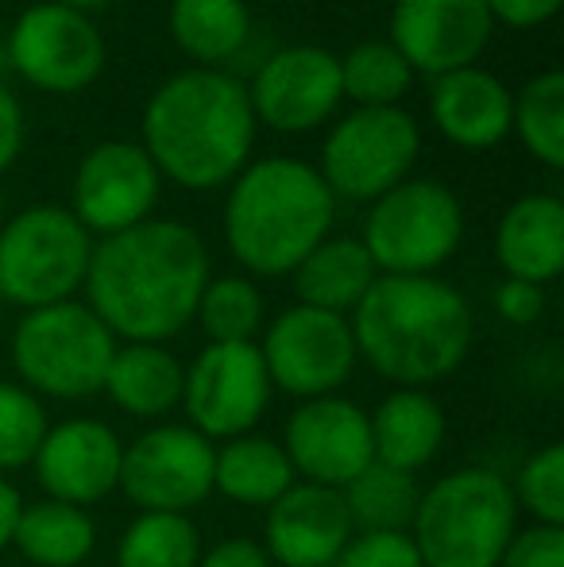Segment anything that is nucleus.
Segmentation results:
<instances>
[{
    "instance_id": "obj_1",
    "label": "nucleus",
    "mask_w": 564,
    "mask_h": 567,
    "mask_svg": "<svg viewBox=\"0 0 564 567\" xmlns=\"http://www.w3.org/2000/svg\"><path fill=\"white\" fill-rule=\"evenodd\" d=\"M209 278V251L194 228L143 220L93 244L82 290L116 340L166 343L194 321Z\"/></svg>"
},
{
    "instance_id": "obj_2",
    "label": "nucleus",
    "mask_w": 564,
    "mask_h": 567,
    "mask_svg": "<svg viewBox=\"0 0 564 567\" xmlns=\"http://www.w3.org/2000/svg\"><path fill=\"white\" fill-rule=\"evenodd\" d=\"M356 355L394 390H429L472 351V309L433 275H379L348 317Z\"/></svg>"
},
{
    "instance_id": "obj_3",
    "label": "nucleus",
    "mask_w": 564,
    "mask_h": 567,
    "mask_svg": "<svg viewBox=\"0 0 564 567\" xmlns=\"http://www.w3.org/2000/svg\"><path fill=\"white\" fill-rule=\"evenodd\" d=\"M256 140L248 85L221 70H182L143 109V151L186 189H217L248 166Z\"/></svg>"
},
{
    "instance_id": "obj_4",
    "label": "nucleus",
    "mask_w": 564,
    "mask_h": 567,
    "mask_svg": "<svg viewBox=\"0 0 564 567\" xmlns=\"http://www.w3.org/2000/svg\"><path fill=\"white\" fill-rule=\"evenodd\" d=\"M332 217L337 197L314 166L298 158H264L233 178L225 239L244 270L283 278L329 236Z\"/></svg>"
},
{
    "instance_id": "obj_5",
    "label": "nucleus",
    "mask_w": 564,
    "mask_h": 567,
    "mask_svg": "<svg viewBox=\"0 0 564 567\" xmlns=\"http://www.w3.org/2000/svg\"><path fill=\"white\" fill-rule=\"evenodd\" d=\"M519 533L511 478L491 467H460L422 491L410 540L422 567H499Z\"/></svg>"
},
{
    "instance_id": "obj_6",
    "label": "nucleus",
    "mask_w": 564,
    "mask_h": 567,
    "mask_svg": "<svg viewBox=\"0 0 564 567\" xmlns=\"http://www.w3.org/2000/svg\"><path fill=\"white\" fill-rule=\"evenodd\" d=\"M116 337L85 301L28 309L12 332V367L20 386L43 402H85L105 390Z\"/></svg>"
},
{
    "instance_id": "obj_7",
    "label": "nucleus",
    "mask_w": 564,
    "mask_h": 567,
    "mask_svg": "<svg viewBox=\"0 0 564 567\" xmlns=\"http://www.w3.org/2000/svg\"><path fill=\"white\" fill-rule=\"evenodd\" d=\"M93 236L59 205H31L0 228V298L28 309L74 301L90 270Z\"/></svg>"
},
{
    "instance_id": "obj_8",
    "label": "nucleus",
    "mask_w": 564,
    "mask_h": 567,
    "mask_svg": "<svg viewBox=\"0 0 564 567\" xmlns=\"http://www.w3.org/2000/svg\"><path fill=\"white\" fill-rule=\"evenodd\" d=\"M464 209L441 182L407 178L371 202L360 244L379 275H433L457 255Z\"/></svg>"
},
{
    "instance_id": "obj_9",
    "label": "nucleus",
    "mask_w": 564,
    "mask_h": 567,
    "mask_svg": "<svg viewBox=\"0 0 564 567\" xmlns=\"http://www.w3.org/2000/svg\"><path fill=\"white\" fill-rule=\"evenodd\" d=\"M422 135L402 109H356L332 127L321 147V182L332 197L376 202L410 178Z\"/></svg>"
},
{
    "instance_id": "obj_10",
    "label": "nucleus",
    "mask_w": 564,
    "mask_h": 567,
    "mask_svg": "<svg viewBox=\"0 0 564 567\" xmlns=\"http://www.w3.org/2000/svg\"><path fill=\"white\" fill-rule=\"evenodd\" d=\"M271 379L256 343H205L182 379L186 425L205 441L225 444L256 433L271 410Z\"/></svg>"
},
{
    "instance_id": "obj_11",
    "label": "nucleus",
    "mask_w": 564,
    "mask_h": 567,
    "mask_svg": "<svg viewBox=\"0 0 564 567\" xmlns=\"http://www.w3.org/2000/svg\"><path fill=\"white\" fill-rule=\"evenodd\" d=\"M256 348L264 355L271 390L298 402L337 394L360 363L348 317L309 306L283 309L264 329V340Z\"/></svg>"
},
{
    "instance_id": "obj_12",
    "label": "nucleus",
    "mask_w": 564,
    "mask_h": 567,
    "mask_svg": "<svg viewBox=\"0 0 564 567\" xmlns=\"http://www.w3.org/2000/svg\"><path fill=\"white\" fill-rule=\"evenodd\" d=\"M213 455L217 444L189 425H151L132 444H124L121 486L140 514H182L209 502Z\"/></svg>"
},
{
    "instance_id": "obj_13",
    "label": "nucleus",
    "mask_w": 564,
    "mask_h": 567,
    "mask_svg": "<svg viewBox=\"0 0 564 567\" xmlns=\"http://www.w3.org/2000/svg\"><path fill=\"white\" fill-rule=\"evenodd\" d=\"M8 62L43 93H82L105 70V39L85 12L43 0L16 20Z\"/></svg>"
},
{
    "instance_id": "obj_14",
    "label": "nucleus",
    "mask_w": 564,
    "mask_h": 567,
    "mask_svg": "<svg viewBox=\"0 0 564 567\" xmlns=\"http://www.w3.org/2000/svg\"><path fill=\"white\" fill-rule=\"evenodd\" d=\"M279 444L298 483L329 486V491L348 486L376 460L368 410L340 394L298 402L286 421V441Z\"/></svg>"
},
{
    "instance_id": "obj_15",
    "label": "nucleus",
    "mask_w": 564,
    "mask_h": 567,
    "mask_svg": "<svg viewBox=\"0 0 564 567\" xmlns=\"http://www.w3.org/2000/svg\"><path fill=\"white\" fill-rule=\"evenodd\" d=\"M158 202V171L147 151L129 140H109L78 163L74 174V217L101 239L151 220Z\"/></svg>"
},
{
    "instance_id": "obj_16",
    "label": "nucleus",
    "mask_w": 564,
    "mask_h": 567,
    "mask_svg": "<svg viewBox=\"0 0 564 567\" xmlns=\"http://www.w3.org/2000/svg\"><path fill=\"white\" fill-rule=\"evenodd\" d=\"M124 441L98 417H70L47 429L35 452V478L47 498L90 509L121 486Z\"/></svg>"
},
{
    "instance_id": "obj_17",
    "label": "nucleus",
    "mask_w": 564,
    "mask_h": 567,
    "mask_svg": "<svg viewBox=\"0 0 564 567\" xmlns=\"http://www.w3.org/2000/svg\"><path fill=\"white\" fill-rule=\"evenodd\" d=\"M340 59L325 47H286L259 66L248 85L256 120L275 132H309L325 124L340 105Z\"/></svg>"
},
{
    "instance_id": "obj_18",
    "label": "nucleus",
    "mask_w": 564,
    "mask_h": 567,
    "mask_svg": "<svg viewBox=\"0 0 564 567\" xmlns=\"http://www.w3.org/2000/svg\"><path fill=\"white\" fill-rule=\"evenodd\" d=\"M491 28L495 20L483 0H399L391 16V47L410 70L441 78L475 66Z\"/></svg>"
},
{
    "instance_id": "obj_19",
    "label": "nucleus",
    "mask_w": 564,
    "mask_h": 567,
    "mask_svg": "<svg viewBox=\"0 0 564 567\" xmlns=\"http://www.w3.org/2000/svg\"><path fill=\"white\" fill-rule=\"evenodd\" d=\"M352 533L340 491L294 483L279 502L267 506L264 553L279 567H332Z\"/></svg>"
},
{
    "instance_id": "obj_20",
    "label": "nucleus",
    "mask_w": 564,
    "mask_h": 567,
    "mask_svg": "<svg viewBox=\"0 0 564 567\" xmlns=\"http://www.w3.org/2000/svg\"><path fill=\"white\" fill-rule=\"evenodd\" d=\"M429 113L449 143L464 151H488L511 135L514 97L495 74L480 66H464L433 78Z\"/></svg>"
},
{
    "instance_id": "obj_21",
    "label": "nucleus",
    "mask_w": 564,
    "mask_h": 567,
    "mask_svg": "<svg viewBox=\"0 0 564 567\" xmlns=\"http://www.w3.org/2000/svg\"><path fill=\"white\" fill-rule=\"evenodd\" d=\"M495 259L506 278L545 286L564 267V205L553 194L519 197L495 228Z\"/></svg>"
},
{
    "instance_id": "obj_22",
    "label": "nucleus",
    "mask_w": 564,
    "mask_h": 567,
    "mask_svg": "<svg viewBox=\"0 0 564 567\" xmlns=\"http://www.w3.org/2000/svg\"><path fill=\"white\" fill-rule=\"evenodd\" d=\"M376 463L418 475L444 444V413L429 390H391L376 413H368Z\"/></svg>"
},
{
    "instance_id": "obj_23",
    "label": "nucleus",
    "mask_w": 564,
    "mask_h": 567,
    "mask_svg": "<svg viewBox=\"0 0 564 567\" xmlns=\"http://www.w3.org/2000/svg\"><path fill=\"white\" fill-rule=\"evenodd\" d=\"M186 367L163 343H116L101 394L136 421H163L182 405Z\"/></svg>"
},
{
    "instance_id": "obj_24",
    "label": "nucleus",
    "mask_w": 564,
    "mask_h": 567,
    "mask_svg": "<svg viewBox=\"0 0 564 567\" xmlns=\"http://www.w3.org/2000/svg\"><path fill=\"white\" fill-rule=\"evenodd\" d=\"M379 278L368 247L348 236H325L306 259L294 267V293L298 306L325 309V313L352 317L371 282Z\"/></svg>"
},
{
    "instance_id": "obj_25",
    "label": "nucleus",
    "mask_w": 564,
    "mask_h": 567,
    "mask_svg": "<svg viewBox=\"0 0 564 567\" xmlns=\"http://www.w3.org/2000/svg\"><path fill=\"white\" fill-rule=\"evenodd\" d=\"M298 483L283 444L271 436L244 433L217 444L213 455V494H225L228 502L244 509H267Z\"/></svg>"
},
{
    "instance_id": "obj_26",
    "label": "nucleus",
    "mask_w": 564,
    "mask_h": 567,
    "mask_svg": "<svg viewBox=\"0 0 564 567\" xmlns=\"http://www.w3.org/2000/svg\"><path fill=\"white\" fill-rule=\"evenodd\" d=\"M12 548L35 567H82L98 548V525L90 509L66 506V502H23Z\"/></svg>"
},
{
    "instance_id": "obj_27",
    "label": "nucleus",
    "mask_w": 564,
    "mask_h": 567,
    "mask_svg": "<svg viewBox=\"0 0 564 567\" xmlns=\"http://www.w3.org/2000/svg\"><path fill=\"white\" fill-rule=\"evenodd\" d=\"M340 498L356 533H410L422 502V483L418 475L371 460L352 483L340 486Z\"/></svg>"
},
{
    "instance_id": "obj_28",
    "label": "nucleus",
    "mask_w": 564,
    "mask_h": 567,
    "mask_svg": "<svg viewBox=\"0 0 564 567\" xmlns=\"http://www.w3.org/2000/svg\"><path fill=\"white\" fill-rule=\"evenodd\" d=\"M171 35L205 70L244 51L252 35V12L244 0H174Z\"/></svg>"
},
{
    "instance_id": "obj_29",
    "label": "nucleus",
    "mask_w": 564,
    "mask_h": 567,
    "mask_svg": "<svg viewBox=\"0 0 564 567\" xmlns=\"http://www.w3.org/2000/svg\"><path fill=\"white\" fill-rule=\"evenodd\" d=\"M202 533L182 514H136L116 540V567H197Z\"/></svg>"
},
{
    "instance_id": "obj_30",
    "label": "nucleus",
    "mask_w": 564,
    "mask_h": 567,
    "mask_svg": "<svg viewBox=\"0 0 564 567\" xmlns=\"http://www.w3.org/2000/svg\"><path fill=\"white\" fill-rule=\"evenodd\" d=\"M194 321L209 343H256L264 332V293L244 275L209 278L197 298Z\"/></svg>"
},
{
    "instance_id": "obj_31",
    "label": "nucleus",
    "mask_w": 564,
    "mask_h": 567,
    "mask_svg": "<svg viewBox=\"0 0 564 567\" xmlns=\"http://www.w3.org/2000/svg\"><path fill=\"white\" fill-rule=\"evenodd\" d=\"M514 132L526 143V151L557 171L564 163V74L545 70L530 78L526 90L514 97Z\"/></svg>"
},
{
    "instance_id": "obj_32",
    "label": "nucleus",
    "mask_w": 564,
    "mask_h": 567,
    "mask_svg": "<svg viewBox=\"0 0 564 567\" xmlns=\"http://www.w3.org/2000/svg\"><path fill=\"white\" fill-rule=\"evenodd\" d=\"M414 70L391 43H360L340 59V93L360 109H391L410 90Z\"/></svg>"
},
{
    "instance_id": "obj_33",
    "label": "nucleus",
    "mask_w": 564,
    "mask_h": 567,
    "mask_svg": "<svg viewBox=\"0 0 564 567\" xmlns=\"http://www.w3.org/2000/svg\"><path fill=\"white\" fill-rule=\"evenodd\" d=\"M47 429L51 421H47L43 402L20 382L0 379V475L31 467Z\"/></svg>"
},
{
    "instance_id": "obj_34",
    "label": "nucleus",
    "mask_w": 564,
    "mask_h": 567,
    "mask_svg": "<svg viewBox=\"0 0 564 567\" xmlns=\"http://www.w3.org/2000/svg\"><path fill=\"white\" fill-rule=\"evenodd\" d=\"M519 514H530L534 525L564 529V444H545L519 467L511 483Z\"/></svg>"
},
{
    "instance_id": "obj_35",
    "label": "nucleus",
    "mask_w": 564,
    "mask_h": 567,
    "mask_svg": "<svg viewBox=\"0 0 564 567\" xmlns=\"http://www.w3.org/2000/svg\"><path fill=\"white\" fill-rule=\"evenodd\" d=\"M332 567H422L410 533H352Z\"/></svg>"
},
{
    "instance_id": "obj_36",
    "label": "nucleus",
    "mask_w": 564,
    "mask_h": 567,
    "mask_svg": "<svg viewBox=\"0 0 564 567\" xmlns=\"http://www.w3.org/2000/svg\"><path fill=\"white\" fill-rule=\"evenodd\" d=\"M499 567H564V529L553 525L519 529L499 556Z\"/></svg>"
},
{
    "instance_id": "obj_37",
    "label": "nucleus",
    "mask_w": 564,
    "mask_h": 567,
    "mask_svg": "<svg viewBox=\"0 0 564 567\" xmlns=\"http://www.w3.org/2000/svg\"><path fill=\"white\" fill-rule=\"evenodd\" d=\"M495 313L503 317L514 329H526V324H537L545 313V286L534 282H519V278H503L495 290Z\"/></svg>"
},
{
    "instance_id": "obj_38",
    "label": "nucleus",
    "mask_w": 564,
    "mask_h": 567,
    "mask_svg": "<svg viewBox=\"0 0 564 567\" xmlns=\"http://www.w3.org/2000/svg\"><path fill=\"white\" fill-rule=\"evenodd\" d=\"M491 12V20L506 23L514 31H530L542 28L545 20H553L561 8V0H483Z\"/></svg>"
},
{
    "instance_id": "obj_39",
    "label": "nucleus",
    "mask_w": 564,
    "mask_h": 567,
    "mask_svg": "<svg viewBox=\"0 0 564 567\" xmlns=\"http://www.w3.org/2000/svg\"><path fill=\"white\" fill-rule=\"evenodd\" d=\"M197 567H275L271 556L264 553V545L252 537H228L221 545H213L209 553H202Z\"/></svg>"
},
{
    "instance_id": "obj_40",
    "label": "nucleus",
    "mask_w": 564,
    "mask_h": 567,
    "mask_svg": "<svg viewBox=\"0 0 564 567\" xmlns=\"http://www.w3.org/2000/svg\"><path fill=\"white\" fill-rule=\"evenodd\" d=\"M23 147V113H20V101L0 85V174L16 163Z\"/></svg>"
},
{
    "instance_id": "obj_41",
    "label": "nucleus",
    "mask_w": 564,
    "mask_h": 567,
    "mask_svg": "<svg viewBox=\"0 0 564 567\" xmlns=\"http://www.w3.org/2000/svg\"><path fill=\"white\" fill-rule=\"evenodd\" d=\"M20 491L8 483V475H0V553L12 548V533H16V517H20Z\"/></svg>"
},
{
    "instance_id": "obj_42",
    "label": "nucleus",
    "mask_w": 564,
    "mask_h": 567,
    "mask_svg": "<svg viewBox=\"0 0 564 567\" xmlns=\"http://www.w3.org/2000/svg\"><path fill=\"white\" fill-rule=\"evenodd\" d=\"M51 4L74 8V12H90V8H105V4H113V0H51Z\"/></svg>"
},
{
    "instance_id": "obj_43",
    "label": "nucleus",
    "mask_w": 564,
    "mask_h": 567,
    "mask_svg": "<svg viewBox=\"0 0 564 567\" xmlns=\"http://www.w3.org/2000/svg\"><path fill=\"white\" fill-rule=\"evenodd\" d=\"M391 4H399V0H391Z\"/></svg>"
}]
</instances>
